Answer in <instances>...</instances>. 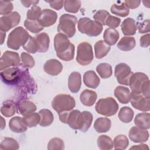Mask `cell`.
<instances>
[{
  "instance_id": "cell-1",
  "label": "cell",
  "mask_w": 150,
  "mask_h": 150,
  "mask_svg": "<svg viewBox=\"0 0 150 150\" xmlns=\"http://www.w3.org/2000/svg\"><path fill=\"white\" fill-rule=\"evenodd\" d=\"M58 114L61 122L67 124L73 129H79L84 132L89 129L93 121V115L87 111L80 112L77 110H72Z\"/></svg>"
},
{
  "instance_id": "cell-2",
  "label": "cell",
  "mask_w": 150,
  "mask_h": 150,
  "mask_svg": "<svg viewBox=\"0 0 150 150\" xmlns=\"http://www.w3.org/2000/svg\"><path fill=\"white\" fill-rule=\"evenodd\" d=\"M54 48L57 56L64 61H70L74 59L75 47L67 36L57 33L54 38Z\"/></svg>"
},
{
  "instance_id": "cell-3",
  "label": "cell",
  "mask_w": 150,
  "mask_h": 150,
  "mask_svg": "<svg viewBox=\"0 0 150 150\" xmlns=\"http://www.w3.org/2000/svg\"><path fill=\"white\" fill-rule=\"evenodd\" d=\"M129 86L132 93L142 94L145 97L150 98L149 80L145 73L141 72L133 73L130 78Z\"/></svg>"
},
{
  "instance_id": "cell-4",
  "label": "cell",
  "mask_w": 150,
  "mask_h": 150,
  "mask_svg": "<svg viewBox=\"0 0 150 150\" xmlns=\"http://www.w3.org/2000/svg\"><path fill=\"white\" fill-rule=\"evenodd\" d=\"M77 22L76 16L73 15L64 13L59 19L57 26V32L68 38H72L76 33V25Z\"/></svg>"
},
{
  "instance_id": "cell-5",
  "label": "cell",
  "mask_w": 150,
  "mask_h": 150,
  "mask_svg": "<svg viewBox=\"0 0 150 150\" xmlns=\"http://www.w3.org/2000/svg\"><path fill=\"white\" fill-rule=\"evenodd\" d=\"M29 36V33L23 28L17 27L9 33L7 40V46L13 50H18L25 43Z\"/></svg>"
},
{
  "instance_id": "cell-6",
  "label": "cell",
  "mask_w": 150,
  "mask_h": 150,
  "mask_svg": "<svg viewBox=\"0 0 150 150\" xmlns=\"http://www.w3.org/2000/svg\"><path fill=\"white\" fill-rule=\"evenodd\" d=\"M77 28L80 32L90 37L98 36L103 30V26L100 23L87 17H83L79 19Z\"/></svg>"
},
{
  "instance_id": "cell-7",
  "label": "cell",
  "mask_w": 150,
  "mask_h": 150,
  "mask_svg": "<svg viewBox=\"0 0 150 150\" xmlns=\"http://www.w3.org/2000/svg\"><path fill=\"white\" fill-rule=\"evenodd\" d=\"M52 106L59 114L73 110L76 106V101L70 95L60 94L54 97L52 101Z\"/></svg>"
},
{
  "instance_id": "cell-8",
  "label": "cell",
  "mask_w": 150,
  "mask_h": 150,
  "mask_svg": "<svg viewBox=\"0 0 150 150\" xmlns=\"http://www.w3.org/2000/svg\"><path fill=\"white\" fill-rule=\"evenodd\" d=\"M118 108V104L115 100L111 97L100 99L95 106L96 111L98 114L106 117L115 115Z\"/></svg>"
},
{
  "instance_id": "cell-9",
  "label": "cell",
  "mask_w": 150,
  "mask_h": 150,
  "mask_svg": "<svg viewBox=\"0 0 150 150\" xmlns=\"http://www.w3.org/2000/svg\"><path fill=\"white\" fill-rule=\"evenodd\" d=\"M94 55L91 44L87 42L80 43L77 49L76 61L83 66H87L91 63Z\"/></svg>"
},
{
  "instance_id": "cell-10",
  "label": "cell",
  "mask_w": 150,
  "mask_h": 150,
  "mask_svg": "<svg viewBox=\"0 0 150 150\" xmlns=\"http://www.w3.org/2000/svg\"><path fill=\"white\" fill-rule=\"evenodd\" d=\"M25 70L18 66L10 67L1 72V79L7 84H16L20 81Z\"/></svg>"
},
{
  "instance_id": "cell-11",
  "label": "cell",
  "mask_w": 150,
  "mask_h": 150,
  "mask_svg": "<svg viewBox=\"0 0 150 150\" xmlns=\"http://www.w3.org/2000/svg\"><path fill=\"white\" fill-rule=\"evenodd\" d=\"M133 73L130 67L124 63H119L115 67L114 75L120 84L129 86V81Z\"/></svg>"
},
{
  "instance_id": "cell-12",
  "label": "cell",
  "mask_w": 150,
  "mask_h": 150,
  "mask_svg": "<svg viewBox=\"0 0 150 150\" xmlns=\"http://www.w3.org/2000/svg\"><path fill=\"white\" fill-rule=\"evenodd\" d=\"M21 21L20 14L16 11L4 15L0 18V29L3 32H8L17 26Z\"/></svg>"
},
{
  "instance_id": "cell-13",
  "label": "cell",
  "mask_w": 150,
  "mask_h": 150,
  "mask_svg": "<svg viewBox=\"0 0 150 150\" xmlns=\"http://www.w3.org/2000/svg\"><path fill=\"white\" fill-rule=\"evenodd\" d=\"M20 57L16 52L6 50L4 53L0 60V70L2 71L10 67H15L20 64Z\"/></svg>"
},
{
  "instance_id": "cell-14",
  "label": "cell",
  "mask_w": 150,
  "mask_h": 150,
  "mask_svg": "<svg viewBox=\"0 0 150 150\" xmlns=\"http://www.w3.org/2000/svg\"><path fill=\"white\" fill-rule=\"evenodd\" d=\"M130 101L137 110L142 111H148L150 110V98L145 97L142 94L131 92Z\"/></svg>"
},
{
  "instance_id": "cell-15",
  "label": "cell",
  "mask_w": 150,
  "mask_h": 150,
  "mask_svg": "<svg viewBox=\"0 0 150 150\" xmlns=\"http://www.w3.org/2000/svg\"><path fill=\"white\" fill-rule=\"evenodd\" d=\"M57 13L50 9H44L38 19L39 24L44 27H49L55 23L57 21Z\"/></svg>"
},
{
  "instance_id": "cell-16",
  "label": "cell",
  "mask_w": 150,
  "mask_h": 150,
  "mask_svg": "<svg viewBox=\"0 0 150 150\" xmlns=\"http://www.w3.org/2000/svg\"><path fill=\"white\" fill-rule=\"evenodd\" d=\"M129 138L134 142L143 143L148 141L149 132L146 129L140 128L138 127H132L129 131Z\"/></svg>"
},
{
  "instance_id": "cell-17",
  "label": "cell",
  "mask_w": 150,
  "mask_h": 150,
  "mask_svg": "<svg viewBox=\"0 0 150 150\" xmlns=\"http://www.w3.org/2000/svg\"><path fill=\"white\" fill-rule=\"evenodd\" d=\"M63 69V65L58 60L53 59L47 60L43 65L45 73L51 76H57Z\"/></svg>"
},
{
  "instance_id": "cell-18",
  "label": "cell",
  "mask_w": 150,
  "mask_h": 150,
  "mask_svg": "<svg viewBox=\"0 0 150 150\" xmlns=\"http://www.w3.org/2000/svg\"><path fill=\"white\" fill-rule=\"evenodd\" d=\"M38 47V52L45 53L49 47L50 39L48 34L45 32L40 33L34 36Z\"/></svg>"
},
{
  "instance_id": "cell-19",
  "label": "cell",
  "mask_w": 150,
  "mask_h": 150,
  "mask_svg": "<svg viewBox=\"0 0 150 150\" xmlns=\"http://www.w3.org/2000/svg\"><path fill=\"white\" fill-rule=\"evenodd\" d=\"M81 86V77L80 73L72 72L68 79V87L69 90L73 93H77Z\"/></svg>"
},
{
  "instance_id": "cell-20",
  "label": "cell",
  "mask_w": 150,
  "mask_h": 150,
  "mask_svg": "<svg viewBox=\"0 0 150 150\" xmlns=\"http://www.w3.org/2000/svg\"><path fill=\"white\" fill-rule=\"evenodd\" d=\"M18 113L23 117L35 112L36 110V105L29 100H21L17 103Z\"/></svg>"
},
{
  "instance_id": "cell-21",
  "label": "cell",
  "mask_w": 150,
  "mask_h": 150,
  "mask_svg": "<svg viewBox=\"0 0 150 150\" xmlns=\"http://www.w3.org/2000/svg\"><path fill=\"white\" fill-rule=\"evenodd\" d=\"M83 82L84 84L91 88H96L100 84V79L93 70H89L84 73L83 75Z\"/></svg>"
},
{
  "instance_id": "cell-22",
  "label": "cell",
  "mask_w": 150,
  "mask_h": 150,
  "mask_svg": "<svg viewBox=\"0 0 150 150\" xmlns=\"http://www.w3.org/2000/svg\"><path fill=\"white\" fill-rule=\"evenodd\" d=\"M9 129L13 132L22 133L27 130L28 127L23 122V118L20 117H12L9 122Z\"/></svg>"
},
{
  "instance_id": "cell-23",
  "label": "cell",
  "mask_w": 150,
  "mask_h": 150,
  "mask_svg": "<svg viewBox=\"0 0 150 150\" xmlns=\"http://www.w3.org/2000/svg\"><path fill=\"white\" fill-rule=\"evenodd\" d=\"M121 28L125 36H131L135 34L137 26L135 21L132 18H127L122 21Z\"/></svg>"
},
{
  "instance_id": "cell-24",
  "label": "cell",
  "mask_w": 150,
  "mask_h": 150,
  "mask_svg": "<svg viewBox=\"0 0 150 150\" xmlns=\"http://www.w3.org/2000/svg\"><path fill=\"white\" fill-rule=\"evenodd\" d=\"M114 96L122 104H128L130 101L131 92L127 87L117 86L114 90Z\"/></svg>"
},
{
  "instance_id": "cell-25",
  "label": "cell",
  "mask_w": 150,
  "mask_h": 150,
  "mask_svg": "<svg viewBox=\"0 0 150 150\" xmlns=\"http://www.w3.org/2000/svg\"><path fill=\"white\" fill-rule=\"evenodd\" d=\"M97 98V95L96 91L86 89L82 91L80 96V100L81 103L88 107L94 105Z\"/></svg>"
},
{
  "instance_id": "cell-26",
  "label": "cell",
  "mask_w": 150,
  "mask_h": 150,
  "mask_svg": "<svg viewBox=\"0 0 150 150\" xmlns=\"http://www.w3.org/2000/svg\"><path fill=\"white\" fill-rule=\"evenodd\" d=\"M135 125L142 129H148L150 128V114L148 112L138 114L134 119Z\"/></svg>"
},
{
  "instance_id": "cell-27",
  "label": "cell",
  "mask_w": 150,
  "mask_h": 150,
  "mask_svg": "<svg viewBox=\"0 0 150 150\" xmlns=\"http://www.w3.org/2000/svg\"><path fill=\"white\" fill-rule=\"evenodd\" d=\"M110 50V46L104 40H100L94 45L95 56L97 59H100L105 57Z\"/></svg>"
},
{
  "instance_id": "cell-28",
  "label": "cell",
  "mask_w": 150,
  "mask_h": 150,
  "mask_svg": "<svg viewBox=\"0 0 150 150\" xmlns=\"http://www.w3.org/2000/svg\"><path fill=\"white\" fill-rule=\"evenodd\" d=\"M111 126V120L108 118L100 117L97 118L94 124L95 130L98 133L106 132L110 130Z\"/></svg>"
},
{
  "instance_id": "cell-29",
  "label": "cell",
  "mask_w": 150,
  "mask_h": 150,
  "mask_svg": "<svg viewBox=\"0 0 150 150\" xmlns=\"http://www.w3.org/2000/svg\"><path fill=\"white\" fill-rule=\"evenodd\" d=\"M120 37L119 32L115 29L107 28L103 34L104 41L109 46L115 45Z\"/></svg>"
},
{
  "instance_id": "cell-30",
  "label": "cell",
  "mask_w": 150,
  "mask_h": 150,
  "mask_svg": "<svg viewBox=\"0 0 150 150\" xmlns=\"http://www.w3.org/2000/svg\"><path fill=\"white\" fill-rule=\"evenodd\" d=\"M136 45L134 37L124 36L117 43V47L122 51H129L133 49Z\"/></svg>"
},
{
  "instance_id": "cell-31",
  "label": "cell",
  "mask_w": 150,
  "mask_h": 150,
  "mask_svg": "<svg viewBox=\"0 0 150 150\" xmlns=\"http://www.w3.org/2000/svg\"><path fill=\"white\" fill-rule=\"evenodd\" d=\"M40 117L39 125L41 127H47L52 124L54 120L53 113L48 109H42L39 111Z\"/></svg>"
},
{
  "instance_id": "cell-32",
  "label": "cell",
  "mask_w": 150,
  "mask_h": 150,
  "mask_svg": "<svg viewBox=\"0 0 150 150\" xmlns=\"http://www.w3.org/2000/svg\"><path fill=\"white\" fill-rule=\"evenodd\" d=\"M110 11L112 14L121 17H125L128 16L129 13V10L124 2H122L120 4H114L111 6Z\"/></svg>"
},
{
  "instance_id": "cell-33",
  "label": "cell",
  "mask_w": 150,
  "mask_h": 150,
  "mask_svg": "<svg viewBox=\"0 0 150 150\" xmlns=\"http://www.w3.org/2000/svg\"><path fill=\"white\" fill-rule=\"evenodd\" d=\"M97 143L98 148L101 150H110L114 146L111 138L106 135H100L97 138Z\"/></svg>"
},
{
  "instance_id": "cell-34",
  "label": "cell",
  "mask_w": 150,
  "mask_h": 150,
  "mask_svg": "<svg viewBox=\"0 0 150 150\" xmlns=\"http://www.w3.org/2000/svg\"><path fill=\"white\" fill-rule=\"evenodd\" d=\"M15 112L16 106L13 101L8 100L3 103L1 107V112L4 116L11 117L15 114Z\"/></svg>"
},
{
  "instance_id": "cell-35",
  "label": "cell",
  "mask_w": 150,
  "mask_h": 150,
  "mask_svg": "<svg viewBox=\"0 0 150 150\" xmlns=\"http://www.w3.org/2000/svg\"><path fill=\"white\" fill-rule=\"evenodd\" d=\"M118 116L120 120L122 122L129 123L134 117V111L129 107H123L120 109Z\"/></svg>"
},
{
  "instance_id": "cell-36",
  "label": "cell",
  "mask_w": 150,
  "mask_h": 150,
  "mask_svg": "<svg viewBox=\"0 0 150 150\" xmlns=\"http://www.w3.org/2000/svg\"><path fill=\"white\" fill-rule=\"evenodd\" d=\"M96 71L100 76L103 79L110 77L112 74V67L110 64L103 63L96 67Z\"/></svg>"
},
{
  "instance_id": "cell-37",
  "label": "cell",
  "mask_w": 150,
  "mask_h": 150,
  "mask_svg": "<svg viewBox=\"0 0 150 150\" xmlns=\"http://www.w3.org/2000/svg\"><path fill=\"white\" fill-rule=\"evenodd\" d=\"M0 148L3 150H16L19 148V145L16 139L12 138L5 137L1 142Z\"/></svg>"
},
{
  "instance_id": "cell-38",
  "label": "cell",
  "mask_w": 150,
  "mask_h": 150,
  "mask_svg": "<svg viewBox=\"0 0 150 150\" xmlns=\"http://www.w3.org/2000/svg\"><path fill=\"white\" fill-rule=\"evenodd\" d=\"M23 120L28 127L32 128L36 126L38 124H39L40 117L39 113L33 112L23 117Z\"/></svg>"
},
{
  "instance_id": "cell-39",
  "label": "cell",
  "mask_w": 150,
  "mask_h": 150,
  "mask_svg": "<svg viewBox=\"0 0 150 150\" xmlns=\"http://www.w3.org/2000/svg\"><path fill=\"white\" fill-rule=\"evenodd\" d=\"M113 144L115 149H125L128 146L129 141L125 135L120 134L114 138Z\"/></svg>"
},
{
  "instance_id": "cell-40",
  "label": "cell",
  "mask_w": 150,
  "mask_h": 150,
  "mask_svg": "<svg viewBox=\"0 0 150 150\" xmlns=\"http://www.w3.org/2000/svg\"><path fill=\"white\" fill-rule=\"evenodd\" d=\"M81 6L80 1H64V9L70 13H77L79 11Z\"/></svg>"
},
{
  "instance_id": "cell-41",
  "label": "cell",
  "mask_w": 150,
  "mask_h": 150,
  "mask_svg": "<svg viewBox=\"0 0 150 150\" xmlns=\"http://www.w3.org/2000/svg\"><path fill=\"white\" fill-rule=\"evenodd\" d=\"M24 26L27 30L33 33H39L44 29V28L39 24L38 21L26 19L24 22Z\"/></svg>"
},
{
  "instance_id": "cell-42",
  "label": "cell",
  "mask_w": 150,
  "mask_h": 150,
  "mask_svg": "<svg viewBox=\"0 0 150 150\" xmlns=\"http://www.w3.org/2000/svg\"><path fill=\"white\" fill-rule=\"evenodd\" d=\"M22 47L30 53L34 54L36 52H38V47L35 39L34 37H32L30 35L28 38L25 43L22 46Z\"/></svg>"
},
{
  "instance_id": "cell-43",
  "label": "cell",
  "mask_w": 150,
  "mask_h": 150,
  "mask_svg": "<svg viewBox=\"0 0 150 150\" xmlns=\"http://www.w3.org/2000/svg\"><path fill=\"white\" fill-rule=\"evenodd\" d=\"M64 149V142L63 139L59 138H52L49 141L47 144L48 150H56V149L62 150Z\"/></svg>"
},
{
  "instance_id": "cell-44",
  "label": "cell",
  "mask_w": 150,
  "mask_h": 150,
  "mask_svg": "<svg viewBox=\"0 0 150 150\" xmlns=\"http://www.w3.org/2000/svg\"><path fill=\"white\" fill-rule=\"evenodd\" d=\"M42 10L40 6L38 5H33L32 8L27 11L26 18L28 20L30 21H38Z\"/></svg>"
},
{
  "instance_id": "cell-45",
  "label": "cell",
  "mask_w": 150,
  "mask_h": 150,
  "mask_svg": "<svg viewBox=\"0 0 150 150\" xmlns=\"http://www.w3.org/2000/svg\"><path fill=\"white\" fill-rule=\"evenodd\" d=\"M110 15L109 12L105 10H99L93 15L95 21L100 23L102 26L105 25V22L108 17Z\"/></svg>"
},
{
  "instance_id": "cell-46",
  "label": "cell",
  "mask_w": 150,
  "mask_h": 150,
  "mask_svg": "<svg viewBox=\"0 0 150 150\" xmlns=\"http://www.w3.org/2000/svg\"><path fill=\"white\" fill-rule=\"evenodd\" d=\"M21 61L22 62V66L26 68H32L35 64L33 57L26 52H22L21 53Z\"/></svg>"
},
{
  "instance_id": "cell-47",
  "label": "cell",
  "mask_w": 150,
  "mask_h": 150,
  "mask_svg": "<svg viewBox=\"0 0 150 150\" xmlns=\"http://www.w3.org/2000/svg\"><path fill=\"white\" fill-rule=\"evenodd\" d=\"M13 4L11 1H0V14L6 15L11 13L13 9Z\"/></svg>"
},
{
  "instance_id": "cell-48",
  "label": "cell",
  "mask_w": 150,
  "mask_h": 150,
  "mask_svg": "<svg viewBox=\"0 0 150 150\" xmlns=\"http://www.w3.org/2000/svg\"><path fill=\"white\" fill-rule=\"evenodd\" d=\"M121 23V19L116 16L110 15L106 20L105 25H107L110 28H117Z\"/></svg>"
},
{
  "instance_id": "cell-49",
  "label": "cell",
  "mask_w": 150,
  "mask_h": 150,
  "mask_svg": "<svg viewBox=\"0 0 150 150\" xmlns=\"http://www.w3.org/2000/svg\"><path fill=\"white\" fill-rule=\"evenodd\" d=\"M137 28L138 29L139 33H148L150 30L149 19H146L140 23H138L137 24Z\"/></svg>"
},
{
  "instance_id": "cell-50",
  "label": "cell",
  "mask_w": 150,
  "mask_h": 150,
  "mask_svg": "<svg viewBox=\"0 0 150 150\" xmlns=\"http://www.w3.org/2000/svg\"><path fill=\"white\" fill-rule=\"evenodd\" d=\"M149 38H150L149 33H148L146 35L142 36L140 38V40H139L140 46L142 47H149V46L150 45Z\"/></svg>"
},
{
  "instance_id": "cell-51",
  "label": "cell",
  "mask_w": 150,
  "mask_h": 150,
  "mask_svg": "<svg viewBox=\"0 0 150 150\" xmlns=\"http://www.w3.org/2000/svg\"><path fill=\"white\" fill-rule=\"evenodd\" d=\"M46 2L49 3L50 6L54 9L60 10L62 8L64 5V1H47Z\"/></svg>"
},
{
  "instance_id": "cell-52",
  "label": "cell",
  "mask_w": 150,
  "mask_h": 150,
  "mask_svg": "<svg viewBox=\"0 0 150 150\" xmlns=\"http://www.w3.org/2000/svg\"><path fill=\"white\" fill-rule=\"evenodd\" d=\"M125 4L126 6L128 7V8L130 9H135L137 8L140 5L141 1H128V0H125L124 1Z\"/></svg>"
},
{
  "instance_id": "cell-53",
  "label": "cell",
  "mask_w": 150,
  "mask_h": 150,
  "mask_svg": "<svg viewBox=\"0 0 150 150\" xmlns=\"http://www.w3.org/2000/svg\"><path fill=\"white\" fill-rule=\"evenodd\" d=\"M39 1H21V2L22 3V4L23 5V6H24L26 8H29L30 7L31 5L33 6V5H36L39 3Z\"/></svg>"
},
{
  "instance_id": "cell-54",
  "label": "cell",
  "mask_w": 150,
  "mask_h": 150,
  "mask_svg": "<svg viewBox=\"0 0 150 150\" xmlns=\"http://www.w3.org/2000/svg\"><path fill=\"white\" fill-rule=\"evenodd\" d=\"M149 149V147L147 145L145 144H141V145H135L133 146L132 147L130 148V149Z\"/></svg>"
},
{
  "instance_id": "cell-55",
  "label": "cell",
  "mask_w": 150,
  "mask_h": 150,
  "mask_svg": "<svg viewBox=\"0 0 150 150\" xmlns=\"http://www.w3.org/2000/svg\"><path fill=\"white\" fill-rule=\"evenodd\" d=\"M6 36V33L5 32H3L2 30H1V45L3 44L5 38Z\"/></svg>"
}]
</instances>
